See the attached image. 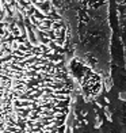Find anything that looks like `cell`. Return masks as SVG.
<instances>
[{"label": "cell", "instance_id": "3957f363", "mask_svg": "<svg viewBox=\"0 0 126 133\" xmlns=\"http://www.w3.org/2000/svg\"><path fill=\"white\" fill-rule=\"evenodd\" d=\"M56 5L65 19L68 14L76 18L77 23L83 21H94L95 18H100L107 14L113 3L118 14L119 21L122 22L123 34H126V0H50Z\"/></svg>", "mask_w": 126, "mask_h": 133}, {"label": "cell", "instance_id": "7a4b0ae2", "mask_svg": "<svg viewBox=\"0 0 126 133\" xmlns=\"http://www.w3.org/2000/svg\"><path fill=\"white\" fill-rule=\"evenodd\" d=\"M64 18L50 0H0V46L56 42Z\"/></svg>", "mask_w": 126, "mask_h": 133}, {"label": "cell", "instance_id": "6da1fadb", "mask_svg": "<svg viewBox=\"0 0 126 133\" xmlns=\"http://www.w3.org/2000/svg\"><path fill=\"white\" fill-rule=\"evenodd\" d=\"M69 52L0 50V133H65L73 96Z\"/></svg>", "mask_w": 126, "mask_h": 133}]
</instances>
